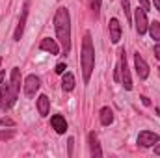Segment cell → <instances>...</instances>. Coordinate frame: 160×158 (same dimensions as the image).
Listing matches in <instances>:
<instances>
[{"label":"cell","instance_id":"ba28073f","mask_svg":"<svg viewBox=\"0 0 160 158\" xmlns=\"http://www.w3.org/2000/svg\"><path fill=\"white\" fill-rule=\"evenodd\" d=\"M28 7H30V4L26 2V4L22 6V11H21V19H19V24H17V28H15V34H13V39H15V41H21L22 34H24L26 19H28Z\"/></svg>","mask_w":160,"mask_h":158},{"label":"cell","instance_id":"cb8c5ba5","mask_svg":"<svg viewBox=\"0 0 160 158\" xmlns=\"http://www.w3.org/2000/svg\"><path fill=\"white\" fill-rule=\"evenodd\" d=\"M73 145H75V140H73V138H69V140H67V147H69V156H73Z\"/></svg>","mask_w":160,"mask_h":158},{"label":"cell","instance_id":"52a82bcc","mask_svg":"<svg viewBox=\"0 0 160 158\" xmlns=\"http://www.w3.org/2000/svg\"><path fill=\"white\" fill-rule=\"evenodd\" d=\"M39 86H41V82H39V78H38L36 75H28L26 80H24V95H26L28 99L36 97V93H38Z\"/></svg>","mask_w":160,"mask_h":158},{"label":"cell","instance_id":"9a60e30c","mask_svg":"<svg viewBox=\"0 0 160 158\" xmlns=\"http://www.w3.org/2000/svg\"><path fill=\"white\" fill-rule=\"evenodd\" d=\"M101 123H102L104 126H108V125L114 123V112H112V108L104 106V108L101 110Z\"/></svg>","mask_w":160,"mask_h":158},{"label":"cell","instance_id":"484cf974","mask_svg":"<svg viewBox=\"0 0 160 158\" xmlns=\"http://www.w3.org/2000/svg\"><path fill=\"white\" fill-rule=\"evenodd\" d=\"M140 99H142V102H143V104H145V106H149V104H151V101H149V99H147V97H140Z\"/></svg>","mask_w":160,"mask_h":158},{"label":"cell","instance_id":"44dd1931","mask_svg":"<svg viewBox=\"0 0 160 158\" xmlns=\"http://www.w3.org/2000/svg\"><path fill=\"white\" fill-rule=\"evenodd\" d=\"M0 125H2V126H13V125H15V121H13V119H9V117H4V119H0Z\"/></svg>","mask_w":160,"mask_h":158},{"label":"cell","instance_id":"4dcf8cb0","mask_svg":"<svg viewBox=\"0 0 160 158\" xmlns=\"http://www.w3.org/2000/svg\"><path fill=\"white\" fill-rule=\"evenodd\" d=\"M157 114H158V116H160V108H157Z\"/></svg>","mask_w":160,"mask_h":158},{"label":"cell","instance_id":"6da1fadb","mask_svg":"<svg viewBox=\"0 0 160 158\" xmlns=\"http://www.w3.org/2000/svg\"><path fill=\"white\" fill-rule=\"evenodd\" d=\"M54 30H56V37L62 45L63 54L67 56L71 50V17H69V9L67 7H58L56 15H54Z\"/></svg>","mask_w":160,"mask_h":158},{"label":"cell","instance_id":"ac0fdd59","mask_svg":"<svg viewBox=\"0 0 160 158\" xmlns=\"http://www.w3.org/2000/svg\"><path fill=\"white\" fill-rule=\"evenodd\" d=\"M89 7H91V11L95 13V17H99V11H101V0H89Z\"/></svg>","mask_w":160,"mask_h":158},{"label":"cell","instance_id":"5bb4252c","mask_svg":"<svg viewBox=\"0 0 160 158\" xmlns=\"http://www.w3.org/2000/svg\"><path fill=\"white\" fill-rule=\"evenodd\" d=\"M39 48H41V50L50 52V54H60V45H58L54 39H50V37H45V39L41 41Z\"/></svg>","mask_w":160,"mask_h":158},{"label":"cell","instance_id":"9c48e42d","mask_svg":"<svg viewBox=\"0 0 160 158\" xmlns=\"http://www.w3.org/2000/svg\"><path fill=\"white\" fill-rule=\"evenodd\" d=\"M134 65H136V73H138L140 80H145L147 77H149V65H147L145 60L140 56V52L134 54Z\"/></svg>","mask_w":160,"mask_h":158},{"label":"cell","instance_id":"277c9868","mask_svg":"<svg viewBox=\"0 0 160 158\" xmlns=\"http://www.w3.org/2000/svg\"><path fill=\"white\" fill-rule=\"evenodd\" d=\"M119 73H121L123 87L127 91H130L132 89V78H130V71H128V65H127V54H125V50H121V56H119Z\"/></svg>","mask_w":160,"mask_h":158},{"label":"cell","instance_id":"2e32d148","mask_svg":"<svg viewBox=\"0 0 160 158\" xmlns=\"http://www.w3.org/2000/svg\"><path fill=\"white\" fill-rule=\"evenodd\" d=\"M62 87L63 91H73L75 89V77L71 73H65L63 78H62Z\"/></svg>","mask_w":160,"mask_h":158},{"label":"cell","instance_id":"5b68a950","mask_svg":"<svg viewBox=\"0 0 160 158\" xmlns=\"http://www.w3.org/2000/svg\"><path fill=\"white\" fill-rule=\"evenodd\" d=\"M160 141V136L157 132H151V130H142L138 134V145L142 147H153L155 143Z\"/></svg>","mask_w":160,"mask_h":158},{"label":"cell","instance_id":"8992f818","mask_svg":"<svg viewBox=\"0 0 160 158\" xmlns=\"http://www.w3.org/2000/svg\"><path fill=\"white\" fill-rule=\"evenodd\" d=\"M134 24H136V32H138L140 36H143V34L147 32V28H149L147 15H145V11H143L142 7H138L136 13H134Z\"/></svg>","mask_w":160,"mask_h":158},{"label":"cell","instance_id":"30bf717a","mask_svg":"<svg viewBox=\"0 0 160 158\" xmlns=\"http://www.w3.org/2000/svg\"><path fill=\"white\" fill-rule=\"evenodd\" d=\"M88 141H89V153L93 158H101L102 156V151H101V143H99V138L95 132H89L88 136Z\"/></svg>","mask_w":160,"mask_h":158},{"label":"cell","instance_id":"d4e9b609","mask_svg":"<svg viewBox=\"0 0 160 158\" xmlns=\"http://www.w3.org/2000/svg\"><path fill=\"white\" fill-rule=\"evenodd\" d=\"M155 58L160 60V45H155Z\"/></svg>","mask_w":160,"mask_h":158},{"label":"cell","instance_id":"e0dca14e","mask_svg":"<svg viewBox=\"0 0 160 158\" xmlns=\"http://www.w3.org/2000/svg\"><path fill=\"white\" fill-rule=\"evenodd\" d=\"M147 30H149V34H151V37H153V39H155V41H160V22H158V21L151 22Z\"/></svg>","mask_w":160,"mask_h":158},{"label":"cell","instance_id":"603a6c76","mask_svg":"<svg viewBox=\"0 0 160 158\" xmlns=\"http://www.w3.org/2000/svg\"><path fill=\"white\" fill-rule=\"evenodd\" d=\"M138 4H140V7H142L143 11L149 9V0H138Z\"/></svg>","mask_w":160,"mask_h":158},{"label":"cell","instance_id":"ffe728a7","mask_svg":"<svg viewBox=\"0 0 160 158\" xmlns=\"http://www.w3.org/2000/svg\"><path fill=\"white\" fill-rule=\"evenodd\" d=\"M121 6H123V11H125L128 22H130V2H128V0H121Z\"/></svg>","mask_w":160,"mask_h":158},{"label":"cell","instance_id":"f546056e","mask_svg":"<svg viewBox=\"0 0 160 158\" xmlns=\"http://www.w3.org/2000/svg\"><path fill=\"white\" fill-rule=\"evenodd\" d=\"M0 108H2V93H0Z\"/></svg>","mask_w":160,"mask_h":158},{"label":"cell","instance_id":"3957f363","mask_svg":"<svg viewBox=\"0 0 160 158\" xmlns=\"http://www.w3.org/2000/svg\"><path fill=\"white\" fill-rule=\"evenodd\" d=\"M19 89H21V71H19V67H13L11 75H9V84H8V95L2 99V108L4 110H9L17 102Z\"/></svg>","mask_w":160,"mask_h":158},{"label":"cell","instance_id":"83f0119b","mask_svg":"<svg viewBox=\"0 0 160 158\" xmlns=\"http://www.w3.org/2000/svg\"><path fill=\"white\" fill-rule=\"evenodd\" d=\"M4 86V71H0V87Z\"/></svg>","mask_w":160,"mask_h":158},{"label":"cell","instance_id":"7402d4cb","mask_svg":"<svg viewBox=\"0 0 160 158\" xmlns=\"http://www.w3.org/2000/svg\"><path fill=\"white\" fill-rule=\"evenodd\" d=\"M65 69H67V67H65V63H58V65H56V69H54V71H56V73H58V75H63V73H65Z\"/></svg>","mask_w":160,"mask_h":158},{"label":"cell","instance_id":"4316f807","mask_svg":"<svg viewBox=\"0 0 160 158\" xmlns=\"http://www.w3.org/2000/svg\"><path fill=\"white\" fill-rule=\"evenodd\" d=\"M153 4H155V7H157V11L160 13V0H153Z\"/></svg>","mask_w":160,"mask_h":158},{"label":"cell","instance_id":"d6986e66","mask_svg":"<svg viewBox=\"0 0 160 158\" xmlns=\"http://www.w3.org/2000/svg\"><path fill=\"white\" fill-rule=\"evenodd\" d=\"M15 136V130H0V140H11Z\"/></svg>","mask_w":160,"mask_h":158},{"label":"cell","instance_id":"7a4b0ae2","mask_svg":"<svg viewBox=\"0 0 160 158\" xmlns=\"http://www.w3.org/2000/svg\"><path fill=\"white\" fill-rule=\"evenodd\" d=\"M80 67H82V77H84V82L88 84V82H89V78H91L93 67H95V48H93V43H91V34H89V32L84 36V41H82Z\"/></svg>","mask_w":160,"mask_h":158},{"label":"cell","instance_id":"7c38bea8","mask_svg":"<svg viewBox=\"0 0 160 158\" xmlns=\"http://www.w3.org/2000/svg\"><path fill=\"white\" fill-rule=\"evenodd\" d=\"M110 41L112 43H119L121 39V24L118 19H110Z\"/></svg>","mask_w":160,"mask_h":158},{"label":"cell","instance_id":"8fae6325","mask_svg":"<svg viewBox=\"0 0 160 158\" xmlns=\"http://www.w3.org/2000/svg\"><path fill=\"white\" fill-rule=\"evenodd\" d=\"M50 125H52V128L58 134H65V130H67V121H65L63 116H52L50 117Z\"/></svg>","mask_w":160,"mask_h":158},{"label":"cell","instance_id":"f1b7e54d","mask_svg":"<svg viewBox=\"0 0 160 158\" xmlns=\"http://www.w3.org/2000/svg\"><path fill=\"white\" fill-rule=\"evenodd\" d=\"M155 155H158V156H160V145H157V147H155Z\"/></svg>","mask_w":160,"mask_h":158},{"label":"cell","instance_id":"4fadbf2b","mask_svg":"<svg viewBox=\"0 0 160 158\" xmlns=\"http://www.w3.org/2000/svg\"><path fill=\"white\" fill-rule=\"evenodd\" d=\"M38 112H39V116H43V117L48 116V112H50V99L47 95H39L38 97Z\"/></svg>","mask_w":160,"mask_h":158}]
</instances>
